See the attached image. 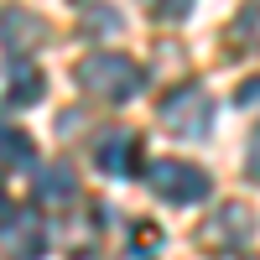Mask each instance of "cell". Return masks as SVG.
I'll list each match as a JSON object with an SVG mask.
<instances>
[{"label": "cell", "instance_id": "obj_4", "mask_svg": "<svg viewBox=\"0 0 260 260\" xmlns=\"http://www.w3.org/2000/svg\"><path fill=\"white\" fill-rule=\"evenodd\" d=\"M47 250V219L37 208H16V219L0 229V255L6 260H42Z\"/></svg>", "mask_w": 260, "mask_h": 260}, {"label": "cell", "instance_id": "obj_3", "mask_svg": "<svg viewBox=\"0 0 260 260\" xmlns=\"http://www.w3.org/2000/svg\"><path fill=\"white\" fill-rule=\"evenodd\" d=\"M213 120V99L198 89V83H177L167 99H161V125L172 136H203Z\"/></svg>", "mask_w": 260, "mask_h": 260}, {"label": "cell", "instance_id": "obj_7", "mask_svg": "<svg viewBox=\"0 0 260 260\" xmlns=\"http://www.w3.org/2000/svg\"><path fill=\"white\" fill-rule=\"evenodd\" d=\"M94 161H99V172H110V177H136L141 136L136 130H104V136L94 141Z\"/></svg>", "mask_w": 260, "mask_h": 260}, {"label": "cell", "instance_id": "obj_1", "mask_svg": "<svg viewBox=\"0 0 260 260\" xmlns=\"http://www.w3.org/2000/svg\"><path fill=\"white\" fill-rule=\"evenodd\" d=\"M73 78H78V89L89 99H104V104H125V99H136L146 89L141 62L125 57V52H89L73 68Z\"/></svg>", "mask_w": 260, "mask_h": 260}, {"label": "cell", "instance_id": "obj_6", "mask_svg": "<svg viewBox=\"0 0 260 260\" xmlns=\"http://www.w3.org/2000/svg\"><path fill=\"white\" fill-rule=\"evenodd\" d=\"M31 192H37V203L68 213L73 198H78V172H73V161H42L31 172Z\"/></svg>", "mask_w": 260, "mask_h": 260}, {"label": "cell", "instance_id": "obj_14", "mask_svg": "<svg viewBox=\"0 0 260 260\" xmlns=\"http://www.w3.org/2000/svg\"><path fill=\"white\" fill-rule=\"evenodd\" d=\"M234 104H245V110H250V104H260V78H255V83H245V89L234 94Z\"/></svg>", "mask_w": 260, "mask_h": 260}, {"label": "cell", "instance_id": "obj_11", "mask_svg": "<svg viewBox=\"0 0 260 260\" xmlns=\"http://www.w3.org/2000/svg\"><path fill=\"white\" fill-rule=\"evenodd\" d=\"M234 42H240L245 52H260V6H250L240 21H234Z\"/></svg>", "mask_w": 260, "mask_h": 260}, {"label": "cell", "instance_id": "obj_13", "mask_svg": "<svg viewBox=\"0 0 260 260\" xmlns=\"http://www.w3.org/2000/svg\"><path fill=\"white\" fill-rule=\"evenodd\" d=\"M245 172H250V177L260 182V130L250 136V151H245Z\"/></svg>", "mask_w": 260, "mask_h": 260}, {"label": "cell", "instance_id": "obj_10", "mask_svg": "<svg viewBox=\"0 0 260 260\" xmlns=\"http://www.w3.org/2000/svg\"><path fill=\"white\" fill-rule=\"evenodd\" d=\"M31 161H37L31 136L16 125H0V172H31Z\"/></svg>", "mask_w": 260, "mask_h": 260}, {"label": "cell", "instance_id": "obj_15", "mask_svg": "<svg viewBox=\"0 0 260 260\" xmlns=\"http://www.w3.org/2000/svg\"><path fill=\"white\" fill-rule=\"evenodd\" d=\"M11 219H16V203H11V198H6V187H0V229H6V224H11Z\"/></svg>", "mask_w": 260, "mask_h": 260}, {"label": "cell", "instance_id": "obj_8", "mask_svg": "<svg viewBox=\"0 0 260 260\" xmlns=\"http://www.w3.org/2000/svg\"><path fill=\"white\" fill-rule=\"evenodd\" d=\"M250 229H255V219L240 208V203H224L213 219L198 229V240L208 245V250H240L245 240H250Z\"/></svg>", "mask_w": 260, "mask_h": 260}, {"label": "cell", "instance_id": "obj_16", "mask_svg": "<svg viewBox=\"0 0 260 260\" xmlns=\"http://www.w3.org/2000/svg\"><path fill=\"white\" fill-rule=\"evenodd\" d=\"M115 260H156V255H151V250H141V245H130V250H120Z\"/></svg>", "mask_w": 260, "mask_h": 260}, {"label": "cell", "instance_id": "obj_12", "mask_svg": "<svg viewBox=\"0 0 260 260\" xmlns=\"http://www.w3.org/2000/svg\"><path fill=\"white\" fill-rule=\"evenodd\" d=\"M198 0H151V16H161V21H182Z\"/></svg>", "mask_w": 260, "mask_h": 260}, {"label": "cell", "instance_id": "obj_9", "mask_svg": "<svg viewBox=\"0 0 260 260\" xmlns=\"http://www.w3.org/2000/svg\"><path fill=\"white\" fill-rule=\"evenodd\" d=\"M0 42H6L11 57H26L31 47L47 42V21L31 16V11H6V16H0Z\"/></svg>", "mask_w": 260, "mask_h": 260}, {"label": "cell", "instance_id": "obj_2", "mask_svg": "<svg viewBox=\"0 0 260 260\" xmlns=\"http://www.w3.org/2000/svg\"><path fill=\"white\" fill-rule=\"evenodd\" d=\"M146 187L156 192L161 203H177V208H187V203H203L208 192H213V177H208L203 167H192V161L156 156V167L146 172Z\"/></svg>", "mask_w": 260, "mask_h": 260}, {"label": "cell", "instance_id": "obj_5", "mask_svg": "<svg viewBox=\"0 0 260 260\" xmlns=\"http://www.w3.org/2000/svg\"><path fill=\"white\" fill-rule=\"evenodd\" d=\"M42 94H47V78L31 57H11L0 68V110H31Z\"/></svg>", "mask_w": 260, "mask_h": 260}]
</instances>
